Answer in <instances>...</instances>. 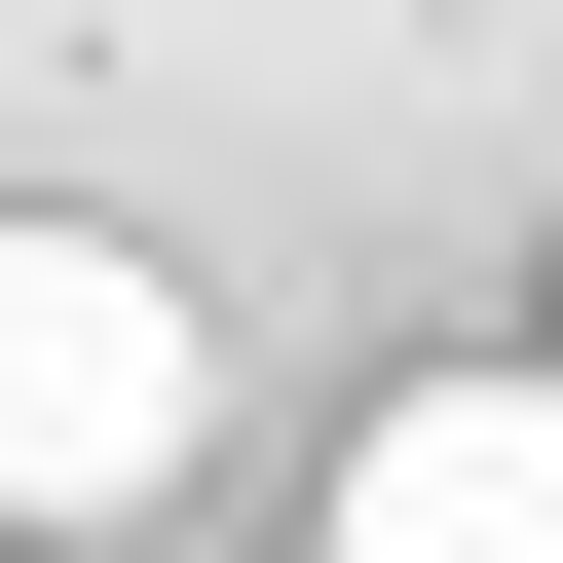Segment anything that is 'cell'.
<instances>
[{
	"mask_svg": "<svg viewBox=\"0 0 563 563\" xmlns=\"http://www.w3.org/2000/svg\"><path fill=\"white\" fill-rule=\"evenodd\" d=\"M188 413H225L188 263H113V225H0V526H151V488H188Z\"/></svg>",
	"mask_w": 563,
	"mask_h": 563,
	"instance_id": "obj_1",
	"label": "cell"
},
{
	"mask_svg": "<svg viewBox=\"0 0 563 563\" xmlns=\"http://www.w3.org/2000/svg\"><path fill=\"white\" fill-rule=\"evenodd\" d=\"M339 563H563V376H413V413H339Z\"/></svg>",
	"mask_w": 563,
	"mask_h": 563,
	"instance_id": "obj_2",
	"label": "cell"
}]
</instances>
